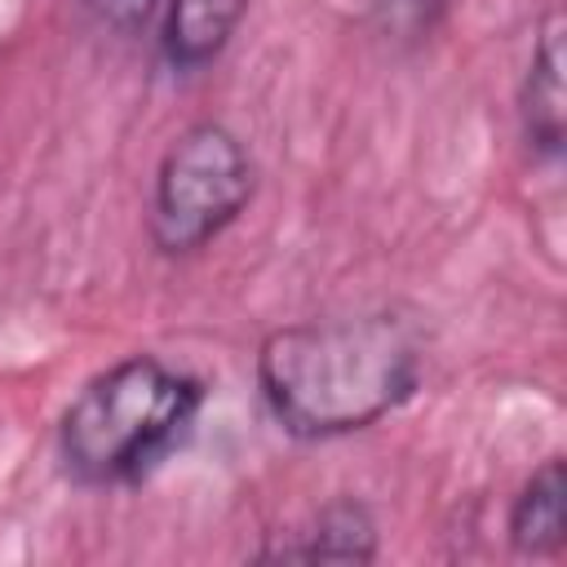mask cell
Segmentation results:
<instances>
[{
	"mask_svg": "<svg viewBox=\"0 0 567 567\" xmlns=\"http://www.w3.org/2000/svg\"><path fill=\"white\" fill-rule=\"evenodd\" d=\"M518 120L523 142L540 159L563 155L567 137V106H563V9H549L532 40V62L518 89Z\"/></svg>",
	"mask_w": 567,
	"mask_h": 567,
	"instance_id": "obj_4",
	"label": "cell"
},
{
	"mask_svg": "<svg viewBox=\"0 0 567 567\" xmlns=\"http://www.w3.org/2000/svg\"><path fill=\"white\" fill-rule=\"evenodd\" d=\"M447 4L452 0H368V22L394 44H421L447 18Z\"/></svg>",
	"mask_w": 567,
	"mask_h": 567,
	"instance_id": "obj_8",
	"label": "cell"
},
{
	"mask_svg": "<svg viewBox=\"0 0 567 567\" xmlns=\"http://www.w3.org/2000/svg\"><path fill=\"white\" fill-rule=\"evenodd\" d=\"M248 0H164L159 18V58L177 75H195L221 58L239 31Z\"/></svg>",
	"mask_w": 567,
	"mask_h": 567,
	"instance_id": "obj_5",
	"label": "cell"
},
{
	"mask_svg": "<svg viewBox=\"0 0 567 567\" xmlns=\"http://www.w3.org/2000/svg\"><path fill=\"white\" fill-rule=\"evenodd\" d=\"M84 9H89L102 27H111V31H120V35H133V31H142V27L164 9V0H84Z\"/></svg>",
	"mask_w": 567,
	"mask_h": 567,
	"instance_id": "obj_9",
	"label": "cell"
},
{
	"mask_svg": "<svg viewBox=\"0 0 567 567\" xmlns=\"http://www.w3.org/2000/svg\"><path fill=\"white\" fill-rule=\"evenodd\" d=\"M509 545L523 558H554L567 540V470L563 456H549L509 505Z\"/></svg>",
	"mask_w": 567,
	"mask_h": 567,
	"instance_id": "obj_7",
	"label": "cell"
},
{
	"mask_svg": "<svg viewBox=\"0 0 567 567\" xmlns=\"http://www.w3.org/2000/svg\"><path fill=\"white\" fill-rule=\"evenodd\" d=\"M257 558L266 563H315V558H332V563H372L377 558V518L368 514L363 501L341 496L328 501L301 532H292L279 545H266Z\"/></svg>",
	"mask_w": 567,
	"mask_h": 567,
	"instance_id": "obj_6",
	"label": "cell"
},
{
	"mask_svg": "<svg viewBox=\"0 0 567 567\" xmlns=\"http://www.w3.org/2000/svg\"><path fill=\"white\" fill-rule=\"evenodd\" d=\"M204 381L155 359L128 354L84 381L58 421V465L75 487H133L159 470L195 430Z\"/></svg>",
	"mask_w": 567,
	"mask_h": 567,
	"instance_id": "obj_2",
	"label": "cell"
},
{
	"mask_svg": "<svg viewBox=\"0 0 567 567\" xmlns=\"http://www.w3.org/2000/svg\"><path fill=\"white\" fill-rule=\"evenodd\" d=\"M421 368V332L394 310H363L275 328L257 350V390L284 434L323 443L403 408Z\"/></svg>",
	"mask_w": 567,
	"mask_h": 567,
	"instance_id": "obj_1",
	"label": "cell"
},
{
	"mask_svg": "<svg viewBox=\"0 0 567 567\" xmlns=\"http://www.w3.org/2000/svg\"><path fill=\"white\" fill-rule=\"evenodd\" d=\"M257 164L248 146L217 120H199L182 128L151 186L146 235L164 257H190L208 239H217L252 199Z\"/></svg>",
	"mask_w": 567,
	"mask_h": 567,
	"instance_id": "obj_3",
	"label": "cell"
}]
</instances>
